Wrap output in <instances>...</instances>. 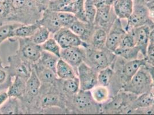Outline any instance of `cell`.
I'll use <instances>...</instances> for the list:
<instances>
[{
	"instance_id": "cell-2",
	"label": "cell",
	"mask_w": 154,
	"mask_h": 115,
	"mask_svg": "<svg viewBox=\"0 0 154 115\" xmlns=\"http://www.w3.org/2000/svg\"><path fill=\"white\" fill-rule=\"evenodd\" d=\"M86 50V58L85 62L90 67L98 71L109 66L114 59V53L106 48L96 49L94 48L85 47Z\"/></svg>"
},
{
	"instance_id": "cell-14",
	"label": "cell",
	"mask_w": 154,
	"mask_h": 115,
	"mask_svg": "<svg viewBox=\"0 0 154 115\" xmlns=\"http://www.w3.org/2000/svg\"><path fill=\"white\" fill-rule=\"evenodd\" d=\"M57 83L64 97L67 96L68 97L74 96L80 90L79 81L77 77L67 79H60L58 78Z\"/></svg>"
},
{
	"instance_id": "cell-36",
	"label": "cell",
	"mask_w": 154,
	"mask_h": 115,
	"mask_svg": "<svg viewBox=\"0 0 154 115\" xmlns=\"http://www.w3.org/2000/svg\"><path fill=\"white\" fill-rule=\"evenodd\" d=\"M147 61L150 64L154 65V45L149 43L148 45L146 57Z\"/></svg>"
},
{
	"instance_id": "cell-15",
	"label": "cell",
	"mask_w": 154,
	"mask_h": 115,
	"mask_svg": "<svg viewBox=\"0 0 154 115\" xmlns=\"http://www.w3.org/2000/svg\"><path fill=\"white\" fill-rule=\"evenodd\" d=\"M12 81L7 90L8 95L11 97L19 98H23L26 92V81L24 78L19 76H14Z\"/></svg>"
},
{
	"instance_id": "cell-7",
	"label": "cell",
	"mask_w": 154,
	"mask_h": 115,
	"mask_svg": "<svg viewBox=\"0 0 154 115\" xmlns=\"http://www.w3.org/2000/svg\"><path fill=\"white\" fill-rule=\"evenodd\" d=\"M53 38L57 40L61 48L77 46L87 47V45L82 39L69 28L63 27L60 28L53 34Z\"/></svg>"
},
{
	"instance_id": "cell-31",
	"label": "cell",
	"mask_w": 154,
	"mask_h": 115,
	"mask_svg": "<svg viewBox=\"0 0 154 115\" xmlns=\"http://www.w3.org/2000/svg\"><path fill=\"white\" fill-rule=\"evenodd\" d=\"M84 1L87 21L90 24H93L96 14L97 8L94 5L93 0H84Z\"/></svg>"
},
{
	"instance_id": "cell-43",
	"label": "cell",
	"mask_w": 154,
	"mask_h": 115,
	"mask_svg": "<svg viewBox=\"0 0 154 115\" xmlns=\"http://www.w3.org/2000/svg\"><path fill=\"white\" fill-rule=\"evenodd\" d=\"M135 1H141V2H146V3H148L149 2L151 1L152 0H135Z\"/></svg>"
},
{
	"instance_id": "cell-20",
	"label": "cell",
	"mask_w": 154,
	"mask_h": 115,
	"mask_svg": "<svg viewBox=\"0 0 154 115\" xmlns=\"http://www.w3.org/2000/svg\"><path fill=\"white\" fill-rule=\"evenodd\" d=\"M112 6L105 5L97 8L96 14L94 24L98 26L99 28L104 29L108 26L112 19ZM105 30V29H104Z\"/></svg>"
},
{
	"instance_id": "cell-41",
	"label": "cell",
	"mask_w": 154,
	"mask_h": 115,
	"mask_svg": "<svg viewBox=\"0 0 154 115\" xmlns=\"http://www.w3.org/2000/svg\"><path fill=\"white\" fill-rule=\"evenodd\" d=\"M12 81V77L10 76L5 83L0 84V92L5 90H8Z\"/></svg>"
},
{
	"instance_id": "cell-28",
	"label": "cell",
	"mask_w": 154,
	"mask_h": 115,
	"mask_svg": "<svg viewBox=\"0 0 154 115\" xmlns=\"http://www.w3.org/2000/svg\"><path fill=\"white\" fill-rule=\"evenodd\" d=\"M51 34V33L47 28L44 26H40L31 37V39L35 43L42 45L50 38Z\"/></svg>"
},
{
	"instance_id": "cell-44",
	"label": "cell",
	"mask_w": 154,
	"mask_h": 115,
	"mask_svg": "<svg viewBox=\"0 0 154 115\" xmlns=\"http://www.w3.org/2000/svg\"><path fill=\"white\" fill-rule=\"evenodd\" d=\"M5 66H4L3 65V62H2V59L0 57V67H4Z\"/></svg>"
},
{
	"instance_id": "cell-21",
	"label": "cell",
	"mask_w": 154,
	"mask_h": 115,
	"mask_svg": "<svg viewBox=\"0 0 154 115\" xmlns=\"http://www.w3.org/2000/svg\"><path fill=\"white\" fill-rule=\"evenodd\" d=\"M91 25L77 19L73 22L69 28L84 42V41H86L90 36V26Z\"/></svg>"
},
{
	"instance_id": "cell-26",
	"label": "cell",
	"mask_w": 154,
	"mask_h": 115,
	"mask_svg": "<svg viewBox=\"0 0 154 115\" xmlns=\"http://www.w3.org/2000/svg\"><path fill=\"white\" fill-rule=\"evenodd\" d=\"M139 52L140 50L137 45L131 48H117L114 51L115 55L128 61L137 59Z\"/></svg>"
},
{
	"instance_id": "cell-6",
	"label": "cell",
	"mask_w": 154,
	"mask_h": 115,
	"mask_svg": "<svg viewBox=\"0 0 154 115\" xmlns=\"http://www.w3.org/2000/svg\"><path fill=\"white\" fill-rule=\"evenodd\" d=\"M97 71L85 62L77 67V77L79 81L80 90H90L98 84Z\"/></svg>"
},
{
	"instance_id": "cell-9",
	"label": "cell",
	"mask_w": 154,
	"mask_h": 115,
	"mask_svg": "<svg viewBox=\"0 0 154 115\" xmlns=\"http://www.w3.org/2000/svg\"><path fill=\"white\" fill-rule=\"evenodd\" d=\"M86 58V50L83 46L71 47L62 48L60 58L72 66L76 71L79 64L85 62Z\"/></svg>"
},
{
	"instance_id": "cell-34",
	"label": "cell",
	"mask_w": 154,
	"mask_h": 115,
	"mask_svg": "<svg viewBox=\"0 0 154 115\" xmlns=\"http://www.w3.org/2000/svg\"><path fill=\"white\" fill-rule=\"evenodd\" d=\"M154 98L151 93L147 92L140 95V97L136 100V104L140 107H148L153 104Z\"/></svg>"
},
{
	"instance_id": "cell-16",
	"label": "cell",
	"mask_w": 154,
	"mask_h": 115,
	"mask_svg": "<svg viewBox=\"0 0 154 115\" xmlns=\"http://www.w3.org/2000/svg\"><path fill=\"white\" fill-rule=\"evenodd\" d=\"M24 113L22 102L19 98L9 97L0 107V114L17 115Z\"/></svg>"
},
{
	"instance_id": "cell-39",
	"label": "cell",
	"mask_w": 154,
	"mask_h": 115,
	"mask_svg": "<svg viewBox=\"0 0 154 115\" xmlns=\"http://www.w3.org/2000/svg\"><path fill=\"white\" fill-rule=\"evenodd\" d=\"M43 11L48 8L50 0H33Z\"/></svg>"
},
{
	"instance_id": "cell-33",
	"label": "cell",
	"mask_w": 154,
	"mask_h": 115,
	"mask_svg": "<svg viewBox=\"0 0 154 115\" xmlns=\"http://www.w3.org/2000/svg\"><path fill=\"white\" fill-rule=\"evenodd\" d=\"M75 0H55L50 1L48 9L54 11H61L62 9Z\"/></svg>"
},
{
	"instance_id": "cell-3",
	"label": "cell",
	"mask_w": 154,
	"mask_h": 115,
	"mask_svg": "<svg viewBox=\"0 0 154 115\" xmlns=\"http://www.w3.org/2000/svg\"><path fill=\"white\" fill-rule=\"evenodd\" d=\"M134 1L133 12L128 19V23L125 28L127 32L133 29L144 25H148V23L151 20L149 17V8L146 2Z\"/></svg>"
},
{
	"instance_id": "cell-29",
	"label": "cell",
	"mask_w": 154,
	"mask_h": 115,
	"mask_svg": "<svg viewBox=\"0 0 154 115\" xmlns=\"http://www.w3.org/2000/svg\"><path fill=\"white\" fill-rule=\"evenodd\" d=\"M114 71L109 66L101 69L98 72V83L104 86H108L113 77Z\"/></svg>"
},
{
	"instance_id": "cell-10",
	"label": "cell",
	"mask_w": 154,
	"mask_h": 115,
	"mask_svg": "<svg viewBox=\"0 0 154 115\" xmlns=\"http://www.w3.org/2000/svg\"><path fill=\"white\" fill-rule=\"evenodd\" d=\"M151 30V29L149 25H144L137 27L129 32L133 34L135 38L136 45L140 48V52L144 57H146Z\"/></svg>"
},
{
	"instance_id": "cell-30",
	"label": "cell",
	"mask_w": 154,
	"mask_h": 115,
	"mask_svg": "<svg viewBox=\"0 0 154 115\" xmlns=\"http://www.w3.org/2000/svg\"><path fill=\"white\" fill-rule=\"evenodd\" d=\"M41 46L43 50L50 52L59 58H60V51L62 48L54 38H50L43 45H41Z\"/></svg>"
},
{
	"instance_id": "cell-24",
	"label": "cell",
	"mask_w": 154,
	"mask_h": 115,
	"mask_svg": "<svg viewBox=\"0 0 154 115\" xmlns=\"http://www.w3.org/2000/svg\"><path fill=\"white\" fill-rule=\"evenodd\" d=\"M59 59V58L51 53L43 50L38 63L55 73L56 66Z\"/></svg>"
},
{
	"instance_id": "cell-23",
	"label": "cell",
	"mask_w": 154,
	"mask_h": 115,
	"mask_svg": "<svg viewBox=\"0 0 154 115\" xmlns=\"http://www.w3.org/2000/svg\"><path fill=\"white\" fill-rule=\"evenodd\" d=\"M108 33L105 30L99 28L93 32L91 37V43L93 48L96 49H103L106 47V42Z\"/></svg>"
},
{
	"instance_id": "cell-11",
	"label": "cell",
	"mask_w": 154,
	"mask_h": 115,
	"mask_svg": "<svg viewBox=\"0 0 154 115\" xmlns=\"http://www.w3.org/2000/svg\"><path fill=\"white\" fill-rule=\"evenodd\" d=\"M38 21L40 26L47 28L52 35L63 28L58 17V12L48 9L43 12L41 19Z\"/></svg>"
},
{
	"instance_id": "cell-45",
	"label": "cell",
	"mask_w": 154,
	"mask_h": 115,
	"mask_svg": "<svg viewBox=\"0 0 154 115\" xmlns=\"http://www.w3.org/2000/svg\"><path fill=\"white\" fill-rule=\"evenodd\" d=\"M50 1H55V0H50Z\"/></svg>"
},
{
	"instance_id": "cell-8",
	"label": "cell",
	"mask_w": 154,
	"mask_h": 115,
	"mask_svg": "<svg viewBox=\"0 0 154 115\" xmlns=\"http://www.w3.org/2000/svg\"><path fill=\"white\" fill-rule=\"evenodd\" d=\"M120 19L116 18L109 29L107 34L106 48L113 52L119 47L122 39L127 34Z\"/></svg>"
},
{
	"instance_id": "cell-42",
	"label": "cell",
	"mask_w": 154,
	"mask_h": 115,
	"mask_svg": "<svg viewBox=\"0 0 154 115\" xmlns=\"http://www.w3.org/2000/svg\"><path fill=\"white\" fill-rule=\"evenodd\" d=\"M149 43H152L154 45V28L151 29L149 33Z\"/></svg>"
},
{
	"instance_id": "cell-18",
	"label": "cell",
	"mask_w": 154,
	"mask_h": 115,
	"mask_svg": "<svg viewBox=\"0 0 154 115\" xmlns=\"http://www.w3.org/2000/svg\"><path fill=\"white\" fill-rule=\"evenodd\" d=\"M94 100L93 98L90 90H79L75 95L72 97V104L75 108L80 110L88 108Z\"/></svg>"
},
{
	"instance_id": "cell-22",
	"label": "cell",
	"mask_w": 154,
	"mask_h": 115,
	"mask_svg": "<svg viewBox=\"0 0 154 115\" xmlns=\"http://www.w3.org/2000/svg\"><path fill=\"white\" fill-rule=\"evenodd\" d=\"M40 26L38 21L30 24H21L14 31V37L12 40L13 42L14 38H31L37 29Z\"/></svg>"
},
{
	"instance_id": "cell-27",
	"label": "cell",
	"mask_w": 154,
	"mask_h": 115,
	"mask_svg": "<svg viewBox=\"0 0 154 115\" xmlns=\"http://www.w3.org/2000/svg\"><path fill=\"white\" fill-rule=\"evenodd\" d=\"M91 93L93 100L97 103L105 102L109 98V90L106 86L102 85L95 86L91 89Z\"/></svg>"
},
{
	"instance_id": "cell-40",
	"label": "cell",
	"mask_w": 154,
	"mask_h": 115,
	"mask_svg": "<svg viewBox=\"0 0 154 115\" xmlns=\"http://www.w3.org/2000/svg\"><path fill=\"white\" fill-rule=\"evenodd\" d=\"M147 4L149 8L150 19L152 22H154V0H152Z\"/></svg>"
},
{
	"instance_id": "cell-13",
	"label": "cell",
	"mask_w": 154,
	"mask_h": 115,
	"mask_svg": "<svg viewBox=\"0 0 154 115\" xmlns=\"http://www.w3.org/2000/svg\"><path fill=\"white\" fill-rule=\"evenodd\" d=\"M134 0H116L112 8L117 18L128 19L133 12Z\"/></svg>"
},
{
	"instance_id": "cell-32",
	"label": "cell",
	"mask_w": 154,
	"mask_h": 115,
	"mask_svg": "<svg viewBox=\"0 0 154 115\" xmlns=\"http://www.w3.org/2000/svg\"><path fill=\"white\" fill-rule=\"evenodd\" d=\"M58 17L60 20L63 27L69 28L77 19L73 13L66 12H58Z\"/></svg>"
},
{
	"instance_id": "cell-37",
	"label": "cell",
	"mask_w": 154,
	"mask_h": 115,
	"mask_svg": "<svg viewBox=\"0 0 154 115\" xmlns=\"http://www.w3.org/2000/svg\"><path fill=\"white\" fill-rule=\"evenodd\" d=\"M116 0H93L94 5L96 8L105 5L112 6Z\"/></svg>"
},
{
	"instance_id": "cell-4",
	"label": "cell",
	"mask_w": 154,
	"mask_h": 115,
	"mask_svg": "<svg viewBox=\"0 0 154 115\" xmlns=\"http://www.w3.org/2000/svg\"><path fill=\"white\" fill-rule=\"evenodd\" d=\"M8 62L9 65L5 67V69L11 77L19 76L27 80L31 76L33 64L23 59L17 53L8 58Z\"/></svg>"
},
{
	"instance_id": "cell-17",
	"label": "cell",
	"mask_w": 154,
	"mask_h": 115,
	"mask_svg": "<svg viewBox=\"0 0 154 115\" xmlns=\"http://www.w3.org/2000/svg\"><path fill=\"white\" fill-rule=\"evenodd\" d=\"M32 68L36 73L42 83L55 84L58 78L56 74L49 69H47L38 62L32 64Z\"/></svg>"
},
{
	"instance_id": "cell-12",
	"label": "cell",
	"mask_w": 154,
	"mask_h": 115,
	"mask_svg": "<svg viewBox=\"0 0 154 115\" xmlns=\"http://www.w3.org/2000/svg\"><path fill=\"white\" fill-rule=\"evenodd\" d=\"M147 61L143 59H135L128 61L122 66L121 70V77L124 85L132 78L140 67L146 66Z\"/></svg>"
},
{
	"instance_id": "cell-38",
	"label": "cell",
	"mask_w": 154,
	"mask_h": 115,
	"mask_svg": "<svg viewBox=\"0 0 154 115\" xmlns=\"http://www.w3.org/2000/svg\"><path fill=\"white\" fill-rule=\"evenodd\" d=\"M10 76L4 67H0V84L5 83Z\"/></svg>"
},
{
	"instance_id": "cell-5",
	"label": "cell",
	"mask_w": 154,
	"mask_h": 115,
	"mask_svg": "<svg viewBox=\"0 0 154 115\" xmlns=\"http://www.w3.org/2000/svg\"><path fill=\"white\" fill-rule=\"evenodd\" d=\"M19 49L17 53L32 64L38 62L43 51L41 45L35 43L31 38H17Z\"/></svg>"
},
{
	"instance_id": "cell-25",
	"label": "cell",
	"mask_w": 154,
	"mask_h": 115,
	"mask_svg": "<svg viewBox=\"0 0 154 115\" xmlns=\"http://www.w3.org/2000/svg\"><path fill=\"white\" fill-rule=\"evenodd\" d=\"M23 24L18 23H5L0 26V45L7 40H12L14 37L15 30Z\"/></svg>"
},
{
	"instance_id": "cell-1",
	"label": "cell",
	"mask_w": 154,
	"mask_h": 115,
	"mask_svg": "<svg viewBox=\"0 0 154 115\" xmlns=\"http://www.w3.org/2000/svg\"><path fill=\"white\" fill-rule=\"evenodd\" d=\"M152 86V78L150 73L145 66L140 67L135 75L123 86L124 91L135 95L149 92Z\"/></svg>"
},
{
	"instance_id": "cell-19",
	"label": "cell",
	"mask_w": 154,
	"mask_h": 115,
	"mask_svg": "<svg viewBox=\"0 0 154 115\" xmlns=\"http://www.w3.org/2000/svg\"><path fill=\"white\" fill-rule=\"evenodd\" d=\"M57 77L60 79H67L77 77V71L70 64L59 58L56 66Z\"/></svg>"
},
{
	"instance_id": "cell-35",
	"label": "cell",
	"mask_w": 154,
	"mask_h": 115,
	"mask_svg": "<svg viewBox=\"0 0 154 115\" xmlns=\"http://www.w3.org/2000/svg\"><path fill=\"white\" fill-rule=\"evenodd\" d=\"M136 45L135 38L131 32H127L118 48H131Z\"/></svg>"
}]
</instances>
